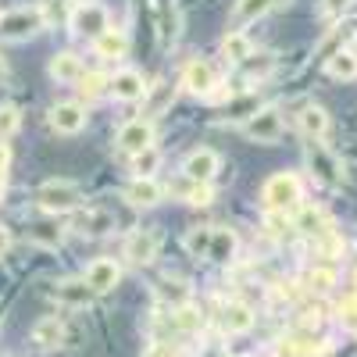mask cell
I'll return each mask as SVG.
<instances>
[{
	"label": "cell",
	"mask_w": 357,
	"mask_h": 357,
	"mask_svg": "<svg viewBox=\"0 0 357 357\" xmlns=\"http://www.w3.org/2000/svg\"><path fill=\"white\" fill-rule=\"evenodd\" d=\"M65 340V321L57 318V314H47L33 325V343L43 347V350H54V347H61Z\"/></svg>",
	"instance_id": "obj_18"
},
{
	"label": "cell",
	"mask_w": 357,
	"mask_h": 357,
	"mask_svg": "<svg viewBox=\"0 0 357 357\" xmlns=\"http://www.w3.org/2000/svg\"><path fill=\"white\" fill-rule=\"evenodd\" d=\"M243 65H247V75H250V79H264L268 72H272L275 61H272L268 54H257V57H250V61H243Z\"/></svg>",
	"instance_id": "obj_35"
},
{
	"label": "cell",
	"mask_w": 357,
	"mask_h": 357,
	"mask_svg": "<svg viewBox=\"0 0 357 357\" xmlns=\"http://www.w3.org/2000/svg\"><path fill=\"white\" fill-rule=\"evenodd\" d=\"M218 318H222V329L225 333H250L254 329V311L243 301H229Z\"/></svg>",
	"instance_id": "obj_16"
},
{
	"label": "cell",
	"mask_w": 357,
	"mask_h": 357,
	"mask_svg": "<svg viewBox=\"0 0 357 357\" xmlns=\"http://www.w3.org/2000/svg\"><path fill=\"white\" fill-rule=\"evenodd\" d=\"M93 50L100 57H107V61H122V57L129 54V36L122 33V29H107L100 40H93Z\"/></svg>",
	"instance_id": "obj_22"
},
{
	"label": "cell",
	"mask_w": 357,
	"mask_h": 357,
	"mask_svg": "<svg viewBox=\"0 0 357 357\" xmlns=\"http://www.w3.org/2000/svg\"><path fill=\"white\" fill-rule=\"evenodd\" d=\"M183 86L190 89V93H197V97H207V93L218 86V72L197 57V61H190L186 72H183Z\"/></svg>",
	"instance_id": "obj_13"
},
{
	"label": "cell",
	"mask_w": 357,
	"mask_h": 357,
	"mask_svg": "<svg viewBox=\"0 0 357 357\" xmlns=\"http://www.w3.org/2000/svg\"><path fill=\"white\" fill-rule=\"evenodd\" d=\"M8 247H11V236H8V229H4V225H0V257L8 254Z\"/></svg>",
	"instance_id": "obj_43"
},
{
	"label": "cell",
	"mask_w": 357,
	"mask_h": 357,
	"mask_svg": "<svg viewBox=\"0 0 357 357\" xmlns=\"http://www.w3.org/2000/svg\"><path fill=\"white\" fill-rule=\"evenodd\" d=\"M325 72L333 79H343V82L357 79V54L354 50H333L329 61H325Z\"/></svg>",
	"instance_id": "obj_25"
},
{
	"label": "cell",
	"mask_w": 357,
	"mask_h": 357,
	"mask_svg": "<svg viewBox=\"0 0 357 357\" xmlns=\"http://www.w3.org/2000/svg\"><path fill=\"white\" fill-rule=\"evenodd\" d=\"M86 126V107L75 104V100H65V104H54L50 107V129L61 132V136H75L82 132Z\"/></svg>",
	"instance_id": "obj_10"
},
{
	"label": "cell",
	"mask_w": 357,
	"mask_h": 357,
	"mask_svg": "<svg viewBox=\"0 0 357 357\" xmlns=\"http://www.w3.org/2000/svg\"><path fill=\"white\" fill-rule=\"evenodd\" d=\"M158 293L165 296V301H168L172 307H186V301H190V289H186L183 282H161V286H158Z\"/></svg>",
	"instance_id": "obj_31"
},
{
	"label": "cell",
	"mask_w": 357,
	"mask_h": 357,
	"mask_svg": "<svg viewBox=\"0 0 357 357\" xmlns=\"http://www.w3.org/2000/svg\"><path fill=\"white\" fill-rule=\"evenodd\" d=\"M33 240L36 243H47V247H57V243H61V229H54V225H33Z\"/></svg>",
	"instance_id": "obj_37"
},
{
	"label": "cell",
	"mask_w": 357,
	"mask_h": 357,
	"mask_svg": "<svg viewBox=\"0 0 357 357\" xmlns=\"http://www.w3.org/2000/svg\"><path fill=\"white\" fill-rule=\"evenodd\" d=\"M236 247H240V240H236V232L229 225H215L211 229V247H207V257L218 261V264H229L236 257Z\"/></svg>",
	"instance_id": "obj_15"
},
{
	"label": "cell",
	"mask_w": 357,
	"mask_h": 357,
	"mask_svg": "<svg viewBox=\"0 0 357 357\" xmlns=\"http://www.w3.org/2000/svg\"><path fill=\"white\" fill-rule=\"evenodd\" d=\"M18 129V107H0V143Z\"/></svg>",
	"instance_id": "obj_36"
},
{
	"label": "cell",
	"mask_w": 357,
	"mask_h": 357,
	"mask_svg": "<svg viewBox=\"0 0 357 357\" xmlns=\"http://www.w3.org/2000/svg\"><path fill=\"white\" fill-rule=\"evenodd\" d=\"M50 79L54 82H79L82 79V57L72 50H61L50 57Z\"/></svg>",
	"instance_id": "obj_17"
},
{
	"label": "cell",
	"mask_w": 357,
	"mask_h": 357,
	"mask_svg": "<svg viewBox=\"0 0 357 357\" xmlns=\"http://www.w3.org/2000/svg\"><path fill=\"white\" fill-rule=\"evenodd\" d=\"M82 190L75 183H68V178H50V183H43L36 190V207L47 215H72L82 207Z\"/></svg>",
	"instance_id": "obj_1"
},
{
	"label": "cell",
	"mask_w": 357,
	"mask_h": 357,
	"mask_svg": "<svg viewBox=\"0 0 357 357\" xmlns=\"http://www.w3.org/2000/svg\"><path fill=\"white\" fill-rule=\"evenodd\" d=\"M118 279H122V264H118L114 257H97V261H89L86 275H82V282L93 289V293H107V289H114Z\"/></svg>",
	"instance_id": "obj_7"
},
{
	"label": "cell",
	"mask_w": 357,
	"mask_h": 357,
	"mask_svg": "<svg viewBox=\"0 0 357 357\" xmlns=\"http://www.w3.org/2000/svg\"><path fill=\"white\" fill-rule=\"evenodd\" d=\"M286 225H289V222H286V215H282V211H272V215H268V232H272V236H282V232H286Z\"/></svg>",
	"instance_id": "obj_41"
},
{
	"label": "cell",
	"mask_w": 357,
	"mask_h": 357,
	"mask_svg": "<svg viewBox=\"0 0 357 357\" xmlns=\"http://www.w3.org/2000/svg\"><path fill=\"white\" fill-rule=\"evenodd\" d=\"M161 193L165 190L154 183V178H132L129 190H126V200L132 207H154V204H161Z\"/></svg>",
	"instance_id": "obj_21"
},
{
	"label": "cell",
	"mask_w": 357,
	"mask_h": 357,
	"mask_svg": "<svg viewBox=\"0 0 357 357\" xmlns=\"http://www.w3.org/2000/svg\"><path fill=\"white\" fill-rule=\"evenodd\" d=\"M336 286V268H329V264H314L311 272H307V289H314V293H329Z\"/></svg>",
	"instance_id": "obj_28"
},
{
	"label": "cell",
	"mask_w": 357,
	"mask_h": 357,
	"mask_svg": "<svg viewBox=\"0 0 357 357\" xmlns=\"http://www.w3.org/2000/svg\"><path fill=\"white\" fill-rule=\"evenodd\" d=\"M43 18L47 22H68L72 18V4H68V0H47Z\"/></svg>",
	"instance_id": "obj_34"
},
{
	"label": "cell",
	"mask_w": 357,
	"mask_h": 357,
	"mask_svg": "<svg viewBox=\"0 0 357 357\" xmlns=\"http://www.w3.org/2000/svg\"><path fill=\"white\" fill-rule=\"evenodd\" d=\"M296 229L307 232V236H325L329 232V218H325L321 207H301V215H296Z\"/></svg>",
	"instance_id": "obj_26"
},
{
	"label": "cell",
	"mask_w": 357,
	"mask_h": 357,
	"mask_svg": "<svg viewBox=\"0 0 357 357\" xmlns=\"http://www.w3.org/2000/svg\"><path fill=\"white\" fill-rule=\"evenodd\" d=\"M143 357H178V347L175 343H165V340H154L151 347L143 350Z\"/></svg>",
	"instance_id": "obj_38"
},
{
	"label": "cell",
	"mask_w": 357,
	"mask_h": 357,
	"mask_svg": "<svg viewBox=\"0 0 357 357\" xmlns=\"http://www.w3.org/2000/svg\"><path fill=\"white\" fill-rule=\"evenodd\" d=\"M289 4V0H272V8H286Z\"/></svg>",
	"instance_id": "obj_44"
},
{
	"label": "cell",
	"mask_w": 357,
	"mask_h": 357,
	"mask_svg": "<svg viewBox=\"0 0 357 357\" xmlns=\"http://www.w3.org/2000/svg\"><path fill=\"white\" fill-rule=\"evenodd\" d=\"M146 146H154V122L151 118H132V122H126L122 129H118V151L126 154H143Z\"/></svg>",
	"instance_id": "obj_5"
},
{
	"label": "cell",
	"mask_w": 357,
	"mask_h": 357,
	"mask_svg": "<svg viewBox=\"0 0 357 357\" xmlns=\"http://www.w3.org/2000/svg\"><path fill=\"white\" fill-rule=\"evenodd\" d=\"M158 168H161V154L154 151V146H146L143 154L132 158V172H136V178H154Z\"/></svg>",
	"instance_id": "obj_29"
},
{
	"label": "cell",
	"mask_w": 357,
	"mask_h": 357,
	"mask_svg": "<svg viewBox=\"0 0 357 357\" xmlns=\"http://www.w3.org/2000/svg\"><path fill=\"white\" fill-rule=\"evenodd\" d=\"M350 8V0H321V15L325 18H336V15H343Z\"/></svg>",
	"instance_id": "obj_40"
},
{
	"label": "cell",
	"mask_w": 357,
	"mask_h": 357,
	"mask_svg": "<svg viewBox=\"0 0 357 357\" xmlns=\"http://www.w3.org/2000/svg\"><path fill=\"white\" fill-rule=\"evenodd\" d=\"M186 204H193V207H204V204H211V186H193L190 190V197H186Z\"/></svg>",
	"instance_id": "obj_39"
},
{
	"label": "cell",
	"mask_w": 357,
	"mask_h": 357,
	"mask_svg": "<svg viewBox=\"0 0 357 357\" xmlns=\"http://www.w3.org/2000/svg\"><path fill=\"white\" fill-rule=\"evenodd\" d=\"M222 54H225V61L243 65V61L254 57V43H250V36L243 33V29H232V33L222 40Z\"/></svg>",
	"instance_id": "obj_20"
},
{
	"label": "cell",
	"mask_w": 357,
	"mask_h": 357,
	"mask_svg": "<svg viewBox=\"0 0 357 357\" xmlns=\"http://www.w3.org/2000/svg\"><path fill=\"white\" fill-rule=\"evenodd\" d=\"M261 197H264V204H268V211H282V215H286V207L301 204L304 183H301V175H296V172H275V175L264 183Z\"/></svg>",
	"instance_id": "obj_2"
},
{
	"label": "cell",
	"mask_w": 357,
	"mask_h": 357,
	"mask_svg": "<svg viewBox=\"0 0 357 357\" xmlns=\"http://www.w3.org/2000/svg\"><path fill=\"white\" fill-rule=\"evenodd\" d=\"M107 86H111V79L107 75H97V72H89V75L82 72V79H79V89H82L86 97H100Z\"/></svg>",
	"instance_id": "obj_32"
},
{
	"label": "cell",
	"mask_w": 357,
	"mask_h": 357,
	"mask_svg": "<svg viewBox=\"0 0 357 357\" xmlns=\"http://www.w3.org/2000/svg\"><path fill=\"white\" fill-rule=\"evenodd\" d=\"M54 296L61 304H68V307H86L89 301H93V289H89L82 279H68V282H57Z\"/></svg>",
	"instance_id": "obj_24"
},
{
	"label": "cell",
	"mask_w": 357,
	"mask_h": 357,
	"mask_svg": "<svg viewBox=\"0 0 357 357\" xmlns=\"http://www.w3.org/2000/svg\"><path fill=\"white\" fill-rule=\"evenodd\" d=\"M126 261L129 264H151L154 257H158V232H151V229H136L129 240H126Z\"/></svg>",
	"instance_id": "obj_12"
},
{
	"label": "cell",
	"mask_w": 357,
	"mask_h": 357,
	"mask_svg": "<svg viewBox=\"0 0 357 357\" xmlns=\"http://www.w3.org/2000/svg\"><path fill=\"white\" fill-rule=\"evenodd\" d=\"M107 93H111L114 100L132 104V100H143V97H146V82H143V75H139L136 68H122V72H114V75H111Z\"/></svg>",
	"instance_id": "obj_11"
},
{
	"label": "cell",
	"mask_w": 357,
	"mask_h": 357,
	"mask_svg": "<svg viewBox=\"0 0 357 357\" xmlns=\"http://www.w3.org/2000/svg\"><path fill=\"white\" fill-rule=\"evenodd\" d=\"M325 354V343L321 340H301V336H286L275 343V354L272 357H321Z\"/></svg>",
	"instance_id": "obj_19"
},
{
	"label": "cell",
	"mask_w": 357,
	"mask_h": 357,
	"mask_svg": "<svg viewBox=\"0 0 357 357\" xmlns=\"http://www.w3.org/2000/svg\"><path fill=\"white\" fill-rule=\"evenodd\" d=\"M72 33L75 36H86V40H100L107 29H111V15L104 4H97V0H79V4L72 8Z\"/></svg>",
	"instance_id": "obj_4"
},
{
	"label": "cell",
	"mask_w": 357,
	"mask_h": 357,
	"mask_svg": "<svg viewBox=\"0 0 357 357\" xmlns=\"http://www.w3.org/2000/svg\"><path fill=\"white\" fill-rule=\"evenodd\" d=\"M207 247H211V229H193L190 236H186V250L193 254V257H207Z\"/></svg>",
	"instance_id": "obj_33"
},
{
	"label": "cell",
	"mask_w": 357,
	"mask_h": 357,
	"mask_svg": "<svg viewBox=\"0 0 357 357\" xmlns=\"http://www.w3.org/2000/svg\"><path fill=\"white\" fill-rule=\"evenodd\" d=\"M8 161H11V154H8V143H0V183H4V172H8Z\"/></svg>",
	"instance_id": "obj_42"
},
{
	"label": "cell",
	"mask_w": 357,
	"mask_h": 357,
	"mask_svg": "<svg viewBox=\"0 0 357 357\" xmlns=\"http://www.w3.org/2000/svg\"><path fill=\"white\" fill-rule=\"evenodd\" d=\"M43 25H47L43 8H29V4L25 8H11V11L0 15V40H11V43L29 40V36H36Z\"/></svg>",
	"instance_id": "obj_3"
},
{
	"label": "cell",
	"mask_w": 357,
	"mask_h": 357,
	"mask_svg": "<svg viewBox=\"0 0 357 357\" xmlns=\"http://www.w3.org/2000/svg\"><path fill=\"white\" fill-rule=\"evenodd\" d=\"M72 229L82 232V236H104V232L114 229V215L111 211H100V207H86V211L75 215Z\"/></svg>",
	"instance_id": "obj_14"
},
{
	"label": "cell",
	"mask_w": 357,
	"mask_h": 357,
	"mask_svg": "<svg viewBox=\"0 0 357 357\" xmlns=\"http://www.w3.org/2000/svg\"><path fill=\"white\" fill-rule=\"evenodd\" d=\"M307 161H311V168L318 172V178L321 183H329V186H340L343 183V168H340V161H336V154H329L321 146V139H311L307 143Z\"/></svg>",
	"instance_id": "obj_9"
},
{
	"label": "cell",
	"mask_w": 357,
	"mask_h": 357,
	"mask_svg": "<svg viewBox=\"0 0 357 357\" xmlns=\"http://www.w3.org/2000/svg\"><path fill=\"white\" fill-rule=\"evenodd\" d=\"M146 89H151V100H146V114H151V118L165 114V111L172 107V100H175V89H172L168 82H154V86H146Z\"/></svg>",
	"instance_id": "obj_27"
},
{
	"label": "cell",
	"mask_w": 357,
	"mask_h": 357,
	"mask_svg": "<svg viewBox=\"0 0 357 357\" xmlns=\"http://www.w3.org/2000/svg\"><path fill=\"white\" fill-rule=\"evenodd\" d=\"M243 132H247L250 139H257V143H275V139L282 136V114H279L275 107H261V111H254V114L247 118Z\"/></svg>",
	"instance_id": "obj_6"
},
{
	"label": "cell",
	"mask_w": 357,
	"mask_h": 357,
	"mask_svg": "<svg viewBox=\"0 0 357 357\" xmlns=\"http://www.w3.org/2000/svg\"><path fill=\"white\" fill-rule=\"evenodd\" d=\"M296 122H301L307 139H321L325 132H329V114H325V107H318V104H307L301 114H296Z\"/></svg>",
	"instance_id": "obj_23"
},
{
	"label": "cell",
	"mask_w": 357,
	"mask_h": 357,
	"mask_svg": "<svg viewBox=\"0 0 357 357\" xmlns=\"http://www.w3.org/2000/svg\"><path fill=\"white\" fill-rule=\"evenodd\" d=\"M268 8H272V0H240V4H236V22H240V25L257 22Z\"/></svg>",
	"instance_id": "obj_30"
},
{
	"label": "cell",
	"mask_w": 357,
	"mask_h": 357,
	"mask_svg": "<svg viewBox=\"0 0 357 357\" xmlns=\"http://www.w3.org/2000/svg\"><path fill=\"white\" fill-rule=\"evenodd\" d=\"M0 75H4V68H0Z\"/></svg>",
	"instance_id": "obj_45"
},
{
	"label": "cell",
	"mask_w": 357,
	"mask_h": 357,
	"mask_svg": "<svg viewBox=\"0 0 357 357\" xmlns=\"http://www.w3.org/2000/svg\"><path fill=\"white\" fill-rule=\"evenodd\" d=\"M222 158L215 151H207V146H200V151H193L186 161H183V175L190 178V183H200V186H211V178L218 172Z\"/></svg>",
	"instance_id": "obj_8"
}]
</instances>
